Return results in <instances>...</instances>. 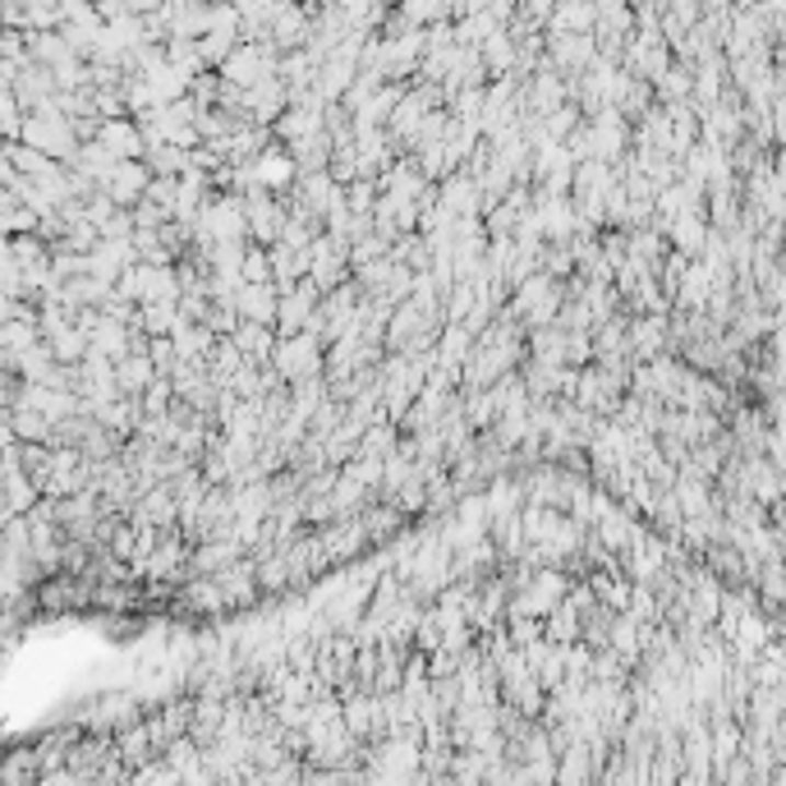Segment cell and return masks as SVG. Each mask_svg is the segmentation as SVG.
Returning <instances> with one entry per match:
<instances>
[{
	"mask_svg": "<svg viewBox=\"0 0 786 786\" xmlns=\"http://www.w3.org/2000/svg\"><path fill=\"white\" fill-rule=\"evenodd\" d=\"M276 299H281V291L272 281H240V291H235V314H240V322L272 327L276 322Z\"/></svg>",
	"mask_w": 786,
	"mask_h": 786,
	"instance_id": "cell-13",
	"label": "cell"
},
{
	"mask_svg": "<svg viewBox=\"0 0 786 786\" xmlns=\"http://www.w3.org/2000/svg\"><path fill=\"white\" fill-rule=\"evenodd\" d=\"M10 428H14V442H46L52 437V423H46L37 410H29V405H14Z\"/></svg>",
	"mask_w": 786,
	"mask_h": 786,
	"instance_id": "cell-26",
	"label": "cell"
},
{
	"mask_svg": "<svg viewBox=\"0 0 786 786\" xmlns=\"http://www.w3.org/2000/svg\"><path fill=\"white\" fill-rule=\"evenodd\" d=\"M543 639H553V645H576L580 639V607L561 599L553 612L543 616Z\"/></svg>",
	"mask_w": 786,
	"mask_h": 786,
	"instance_id": "cell-24",
	"label": "cell"
},
{
	"mask_svg": "<svg viewBox=\"0 0 786 786\" xmlns=\"http://www.w3.org/2000/svg\"><path fill=\"white\" fill-rule=\"evenodd\" d=\"M102 143V148L115 157V161H129V157H143V129H138V121L134 115H111V121H98V134H92Z\"/></svg>",
	"mask_w": 786,
	"mask_h": 786,
	"instance_id": "cell-12",
	"label": "cell"
},
{
	"mask_svg": "<svg viewBox=\"0 0 786 786\" xmlns=\"http://www.w3.org/2000/svg\"><path fill=\"white\" fill-rule=\"evenodd\" d=\"M42 341H46V350L56 354V364H79L83 354H88V331H83L75 318H69V322H60L56 331H46Z\"/></svg>",
	"mask_w": 786,
	"mask_h": 786,
	"instance_id": "cell-20",
	"label": "cell"
},
{
	"mask_svg": "<svg viewBox=\"0 0 786 786\" xmlns=\"http://www.w3.org/2000/svg\"><path fill=\"white\" fill-rule=\"evenodd\" d=\"M0 446H14V428H10V414H0Z\"/></svg>",
	"mask_w": 786,
	"mask_h": 786,
	"instance_id": "cell-31",
	"label": "cell"
},
{
	"mask_svg": "<svg viewBox=\"0 0 786 786\" xmlns=\"http://www.w3.org/2000/svg\"><path fill=\"white\" fill-rule=\"evenodd\" d=\"M249 175H253V189H272V194H281V189H291V180L299 175L295 171V161L291 152H285V143H267L253 161H249Z\"/></svg>",
	"mask_w": 786,
	"mask_h": 786,
	"instance_id": "cell-8",
	"label": "cell"
},
{
	"mask_svg": "<svg viewBox=\"0 0 786 786\" xmlns=\"http://www.w3.org/2000/svg\"><path fill=\"white\" fill-rule=\"evenodd\" d=\"M143 166H148L152 175H180L189 166V152L175 148V143H148V148H143Z\"/></svg>",
	"mask_w": 786,
	"mask_h": 786,
	"instance_id": "cell-25",
	"label": "cell"
},
{
	"mask_svg": "<svg viewBox=\"0 0 786 786\" xmlns=\"http://www.w3.org/2000/svg\"><path fill=\"white\" fill-rule=\"evenodd\" d=\"M152 171L143 166V157H129V161H115L111 175L102 180V194L115 203V207H134L143 198V189H148Z\"/></svg>",
	"mask_w": 786,
	"mask_h": 786,
	"instance_id": "cell-9",
	"label": "cell"
},
{
	"mask_svg": "<svg viewBox=\"0 0 786 786\" xmlns=\"http://www.w3.org/2000/svg\"><path fill=\"white\" fill-rule=\"evenodd\" d=\"M180 607L194 612V616H217V612H226L217 580H212V576H184V584H180Z\"/></svg>",
	"mask_w": 786,
	"mask_h": 786,
	"instance_id": "cell-15",
	"label": "cell"
},
{
	"mask_svg": "<svg viewBox=\"0 0 786 786\" xmlns=\"http://www.w3.org/2000/svg\"><path fill=\"white\" fill-rule=\"evenodd\" d=\"M125 10L129 14H152V10H161V0H125Z\"/></svg>",
	"mask_w": 786,
	"mask_h": 786,
	"instance_id": "cell-30",
	"label": "cell"
},
{
	"mask_svg": "<svg viewBox=\"0 0 786 786\" xmlns=\"http://www.w3.org/2000/svg\"><path fill=\"white\" fill-rule=\"evenodd\" d=\"M561 102H570V79H561L553 65H543L538 75L529 79V88H520V106L529 115H547Z\"/></svg>",
	"mask_w": 786,
	"mask_h": 786,
	"instance_id": "cell-10",
	"label": "cell"
},
{
	"mask_svg": "<svg viewBox=\"0 0 786 786\" xmlns=\"http://www.w3.org/2000/svg\"><path fill=\"white\" fill-rule=\"evenodd\" d=\"M653 83H658V102H662V106L690 102V65H667Z\"/></svg>",
	"mask_w": 786,
	"mask_h": 786,
	"instance_id": "cell-27",
	"label": "cell"
},
{
	"mask_svg": "<svg viewBox=\"0 0 786 786\" xmlns=\"http://www.w3.org/2000/svg\"><path fill=\"white\" fill-rule=\"evenodd\" d=\"M175 322H180L175 299H148V304H138V318H134V327L143 331V337H171Z\"/></svg>",
	"mask_w": 786,
	"mask_h": 786,
	"instance_id": "cell-23",
	"label": "cell"
},
{
	"mask_svg": "<svg viewBox=\"0 0 786 786\" xmlns=\"http://www.w3.org/2000/svg\"><path fill=\"white\" fill-rule=\"evenodd\" d=\"M547 33H589L593 29V0H557L543 19Z\"/></svg>",
	"mask_w": 786,
	"mask_h": 786,
	"instance_id": "cell-19",
	"label": "cell"
},
{
	"mask_svg": "<svg viewBox=\"0 0 786 786\" xmlns=\"http://www.w3.org/2000/svg\"><path fill=\"white\" fill-rule=\"evenodd\" d=\"M543 46H547V65H553L561 79H580L589 69V60L599 56L593 33H547Z\"/></svg>",
	"mask_w": 786,
	"mask_h": 786,
	"instance_id": "cell-6",
	"label": "cell"
},
{
	"mask_svg": "<svg viewBox=\"0 0 786 786\" xmlns=\"http://www.w3.org/2000/svg\"><path fill=\"white\" fill-rule=\"evenodd\" d=\"M152 377H157V368L148 360V350H129L125 360H115V387H121V396H138Z\"/></svg>",
	"mask_w": 786,
	"mask_h": 786,
	"instance_id": "cell-21",
	"label": "cell"
},
{
	"mask_svg": "<svg viewBox=\"0 0 786 786\" xmlns=\"http://www.w3.org/2000/svg\"><path fill=\"white\" fill-rule=\"evenodd\" d=\"M198 42V60H203V69H217L230 52H235V42L240 37H226V33H203V37H194Z\"/></svg>",
	"mask_w": 786,
	"mask_h": 786,
	"instance_id": "cell-28",
	"label": "cell"
},
{
	"mask_svg": "<svg viewBox=\"0 0 786 786\" xmlns=\"http://www.w3.org/2000/svg\"><path fill=\"white\" fill-rule=\"evenodd\" d=\"M83 258H88V272L98 276V281H111V285H115V276H121L125 267H134V262H138L134 240H102V235H98V244H92Z\"/></svg>",
	"mask_w": 786,
	"mask_h": 786,
	"instance_id": "cell-14",
	"label": "cell"
},
{
	"mask_svg": "<svg viewBox=\"0 0 786 786\" xmlns=\"http://www.w3.org/2000/svg\"><path fill=\"white\" fill-rule=\"evenodd\" d=\"M244 226H249V240L253 244H272L281 235L285 221V203L272 194V189H244Z\"/></svg>",
	"mask_w": 786,
	"mask_h": 786,
	"instance_id": "cell-7",
	"label": "cell"
},
{
	"mask_svg": "<svg viewBox=\"0 0 786 786\" xmlns=\"http://www.w3.org/2000/svg\"><path fill=\"white\" fill-rule=\"evenodd\" d=\"M285 152H291L295 161V171H327V157H331V138L327 129H314V134H304V138H291L285 143Z\"/></svg>",
	"mask_w": 786,
	"mask_h": 786,
	"instance_id": "cell-18",
	"label": "cell"
},
{
	"mask_svg": "<svg viewBox=\"0 0 786 786\" xmlns=\"http://www.w3.org/2000/svg\"><path fill=\"white\" fill-rule=\"evenodd\" d=\"M230 341L240 345V354L249 364H272V350H276V327H262V322H235Z\"/></svg>",
	"mask_w": 786,
	"mask_h": 786,
	"instance_id": "cell-17",
	"label": "cell"
},
{
	"mask_svg": "<svg viewBox=\"0 0 786 786\" xmlns=\"http://www.w3.org/2000/svg\"><path fill=\"white\" fill-rule=\"evenodd\" d=\"M244 281H272V262H267V244H244V262H240Z\"/></svg>",
	"mask_w": 786,
	"mask_h": 786,
	"instance_id": "cell-29",
	"label": "cell"
},
{
	"mask_svg": "<svg viewBox=\"0 0 786 786\" xmlns=\"http://www.w3.org/2000/svg\"><path fill=\"white\" fill-rule=\"evenodd\" d=\"M479 60L488 75H515V42L506 29H492L483 42H479Z\"/></svg>",
	"mask_w": 786,
	"mask_h": 786,
	"instance_id": "cell-22",
	"label": "cell"
},
{
	"mask_svg": "<svg viewBox=\"0 0 786 786\" xmlns=\"http://www.w3.org/2000/svg\"><path fill=\"white\" fill-rule=\"evenodd\" d=\"M322 341L314 331H291V337H276V350H272V368L295 383V377H308V373H322Z\"/></svg>",
	"mask_w": 786,
	"mask_h": 786,
	"instance_id": "cell-2",
	"label": "cell"
},
{
	"mask_svg": "<svg viewBox=\"0 0 786 786\" xmlns=\"http://www.w3.org/2000/svg\"><path fill=\"white\" fill-rule=\"evenodd\" d=\"M383 5H387V10H391V5H400V0H383Z\"/></svg>",
	"mask_w": 786,
	"mask_h": 786,
	"instance_id": "cell-32",
	"label": "cell"
},
{
	"mask_svg": "<svg viewBox=\"0 0 786 786\" xmlns=\"http://www.w3.org/2000/svg\"><path fill=\"white\" fill-rule=\"evenodd\" d=\"M212 580H217L221 603H226V607L240 612V607H253V603H258V580H253V557H249V553H244L240 561L221 566Z\"/></svg>",
	"mask_w": 786,
	"mask_h": 786,
	"instance_id": "cell-11",
	"label": "cell"
},
{
	"mask_svg": "<svg viewBox=\"0 0 786 786\" xmlns=\"http://www.w3.org/2000/svg\"><path fill=\"white\" fill-rule=\"evenodd\" d=\"M276 56H281V52H276L272 42H235V52H230L217 69H221L226 83L249 88V83H258V79L276 75Z\"/></svg>",
	"mask_w": 786,
	"mask_h": 786,
	"instance_id": "cell-3",
	"label": "cell"
},
{
	"mask_svg": "<svg viewBox=\"0 0 786 786\" xmlns=\"http://www.w3.org/2000/svg\"><path fill=\"white\" fill-rule=\"evenodd\" d=\"M308 281L318 285V291H337V285L350 276V258H345V244H337L327 230H318L314 240H308Z\"/></svg>",
	"mask_w": 786,
	"mask_h": 786,
	"instance_id": "cell-5",
	"label": "cell"
},
{
	"mask_svg": "<svg viewBox=\"0 0 786 786\" xmlns=\"http://www.w3.org/2000/svg\"><path fill=\"white\" fill-rule=\"evenodd\" d=\"M19 143H29V148H37L42 157H52V161H69L75 148H79V134H75V121L56 111V102H46V106L23 115Z\"/></svg>",
	"mask_w": 786,
	"mask_h": 786,
	"instance_id": "cell-1",
	"label": "cell"
},
{
	"mask_svg": "<svg viewBox=\"0 0 786 786\" xmlns=\"http://www.w3.org/2000/svg\"><path fill=\"white\" fill-rule=\"evenodd\" d=\"M308 29H314V5L308 0H276L262 42H272L276 52H295V46H304Z\"/></svg>",
	"mask_w": 786,
	"mask_h": 786,
	"instance_id": "cell-4",
	"label": "cell"
},
{
	"mask_svg": "<svg viewBox=\"0 0 786 786\" xmlns=\"http://www.w3.org/2000/svg\"><path fill=\"white\" fill-rule=\"evenodd\" d=\"M212 341H217V331H212L207 322H189V318H180V322L171 327L175 360H194V364H203V360H207V350H212Z\"/></svg>",
	"mask_w": 786,
	"mask_h": 786,
	"instance_id": "cell-16",
	"label": "cell"
}]
</instances>
